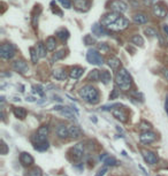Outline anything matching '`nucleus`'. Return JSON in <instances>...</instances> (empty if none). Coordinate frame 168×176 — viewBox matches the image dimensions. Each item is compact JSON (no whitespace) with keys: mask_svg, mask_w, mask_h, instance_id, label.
<instances>
[{"mask_svg":"<svg viewBox=\"0 0 168 176\" xmlns=\"http://www.w3.org/2000/svg\"><path fill=\"white\" fill-rule=\"evenodd\" d=\"M78 94H80L81 98H83L85 100L88 101L89 104H97L99 102V92L98 90L92 85H84L78 90Z\"/></svg>","mask_w":168,"mask_h":176,"instance_id":"1","label":"nucleus"},{"mask_svg":"<svg viewBox=\"0 0 168 176\" xmlns=\"http://www.w3.org/2000/svg\"><path fill=\"white\" fill-rule=\"evenodd\" d=\"M115 83L121 90L128 91L131 86V77L129 75V73L124 68H121L115 76Z\"/></svg>","mask_w":168,"mask_h":176,"instance_id":"2","label":"nucleus"},{"mask_svg":"<svg viewBox=\"0 0 168 176\" xmlns=\"http://www.w3.org/2000/svg\"><path fill=\"white\" fill-rule=\"evenodd\" d=\"M129 24H130L129 20H127V18H123V16L121 15L114 23H112L111 26H107L106 29H108V30H111V31H122L124 30V29H127L129 26Z\"/></svg>","mask_w":168,"mask_h":176,"instance_id":"3","label":"nucleus"},{"mask_svg":"<svg viewBox=\"0 0 168 176\" xmlns=\"http://www.w3.org/2000/svg\"><path fill=\"white\" fill-rule=\"evenodd\" d=\"M108 8L115 13H124L128 9V5L123 0H111L108 2Z\"/></svg>","mask_w":168,"mask_h":176,"instance_id":"4","label":"nucleus"},{"mask_svg":"<svg viewBox=\"0 0 168 176\" xmlns=\"http://www.w3.org/2000/svg\"><path fill=\"white\" fill-rule=\"evenodd\" d=\"M15 55V47L9 43H5L0 46V57L2 59L9 60Z\"/></svg>","mask_w":168,"mask_h":176,"instance_id":"5","label":"nucleus"},{"mask_svg":"<svg viewBox=\"0 0 168 176\" xmlns=\"http://www.w3.org/2000/svg\"><path fill=\"white\" fill-rule=\"evenodd\" d=\"M86 59L91 65H97V66H102L104 63V59L99 54V52H97L96 50H89L86 53Z\"/></svg>","mask_w":168,"mask_h":176,"instance_id":"6","label":"nucleus"},{"mask_svg":"<svg viewBox=\"0 0 168 176\" xmlns=\"http://www.w3.org/2000/svg\"><path fill=\"white\" fill-rule=\"evenodd\" d=\"M121 16V14L120 13H115V12H110V13L105 14L104 16L102 18V20H100V24L102 26H104L105 28H107V26H110L112 24V23H114L118 18Z\"/></svg>","mask_w":168,"mask_h":176,"instance_id":"7","label":"nucleus"},{"mask_svg":"<svg viewBox=\"0 0 168 176\" xmlns=\"http://www.w3.org/2000/svg\"><path fill=\"white\" fill-rule=\"evenodd\" d=\"M84 155V144L83 143H77L73 149H71V157L75 161H78L83 158Z\"/></svg>","mask_w":168,"mask_h":176,"instance_id":"8","label":"nucleus"},{"mask_svg":"<svg viewBox=\"0 0 168 176\" xmlns=\"http://www.w3.org/2000/svg\"><path fill=\"white\" fill-rule=\"evenodd\" d=\"M167 6L162 2V1H159L153 6V14L158 18H165L167 15Z\"/></svg>","mask_w":168,"mask_h":176,"instance_id":"9","label":"nucleus"},{"mask_svg":"<svg viewBox=\"0 0 168 176\" xmlns=\"http://www.w3.org/2000/svg\"><path fill=\"white\" fill-rule=\"evenodd\" d=\"M155 139H157V135L152 131H144L142 132L139 136V141L143 144H151V143L155 142Z\"/></svg>","mask_w":168,"mask_h":176,"instance_id":"10","label":"nucleus"},{"mask_svg":"<svg viewBox=\"0 0 168 176\" xmlns=\"http://www.w3.org/2000/svg\"><path fill=\"white\" fill-rule=\"evenodd\" d=\"M34 158H32V155L30 153H28V152H22V153L20 154V162L22 165L23 167H30L34 165Z\"/></svg>","mask_w":168,"mask_h":176,"instance_id":"11","label":"nucleus"},{"mask_svg":"<svg viewBox=\"0 0 168 176\" xmlns=\"http://www.w3.org/2000/svg\"><path fill=\"white\" fill-rule=\"evenodd\" d=\"M142 153H143L144 160H145L147 163H150V165H155V163H157V161H158V157H157V154H155L154 152L142 150Z\"/></svg>","mask_w":168,"mask_h":176,"instance_id":"12","label":"nucleus"},{"mask_svg":"<svg viewBox=\"0 0 168 176\" xmlns=\"http://www.w3.org/2000/svg\"><path fill=\"white\" fill-rule=\"evenodd\" d=\"M74 7L78 12H88L90 9V2L88 0H73Z\"/></svg>","mask_w":168,"mask_h":176,"instance_id":"13","label":"nucleus"},{"mask_svg":"<svg viewBox=\"0 0 168 176\" xmlns=\"http://www.w3.org/2000/svg\"><path fill=\"white\" fill-rule=\"evenodd\" d=\"M112 114L114 116L116 120H119L121 122H127V120H128V116L127 114L124 113L123 110H121V108H115V110H112Z\"/></svg>","mask_w":168,"mask_h":176,"instance_id":"14","label":"nucleus"},{"mask_svg":"<svg viewBox=\"0 0 168 176\" xmlns=\"http://www.w3.org/2000/svg\"><path fill=\"white\" fill-rule=\"evenodd\" d=\"M13 68L16 71H20L23 74L28 70V65L24 60H16V61L13 62Z\"/></svg>","mask_w":168,"mask_h":176,"instance_id":"15","label":"nucleus"},{"mask_svg":"<svg viewBox=\"0 0 168 176\" xmlns=\"http://www.w3.org/2000/svg\"><path fill=\"white\" fill-rule=\"evenodd\" d=\"M92 34L96 36H105L107 35L108 32H107V30L105 29L104 26L99 24V23H94L92 26Z\"/></svg>","mask_w":168,"mask_h":176,"instance_id":"16","label":"nucleus"},{"mask_svg":"<svg viewBox=\"0 0 168 176\" xmlns=\"http://www.w3.org/2000/svg\"><path fill=\"white\" fill-rule=\"evenodd\" d=\"M133 20L136 24H145V23H147V21H149V18H147V16H146V14H144V13L134 14Z\"/></svg>","mask_w":168,"mask_h":176,"instance_id":"17","label":"nucleus"},{"mask_svg":"<svg viewBox=\"0 0 168 176\" xmlns=\"http://www.w3.org/2000/svg\"><path fill=\"white\" fill-rule=\"evenodd\" d=\"M68 130H69V137L70 138H80L82 136V130L77 126H69L68 127Z\"/></svg>","mask_w":168,"mask_h":176,"instance_id":"18","label":"nucleus"},{"mask_svg":"<svg viewBox=\"0 0 168 176\" xmlns=\"http://www.w3.org/2000/svg\"><path fill=\"white\" fill-rule=\"evenodd\" d=\"M57 135L59 138H62L65 139L67 137L69 136V130H68V127L63 126V124H60L59 127L57 128Z\"/></svg>","mask_w":168,"mask_h":176,"instance_id":"19","label":"nucleus"},{"mask_svg":"<svg viewBox=\"0 0 168 176\" xmlns=\"http://www.w3.org/2000/svg\"><path fill=\"white\" fill-rule=\"evenodd\" d=\"M84 69L83 68H81V67H73L70 69V71H69V77H70L71 79H77L80 78L81 75L83 74Z\"/></svg>","mask_w":168,"mask_h":176,"instance_id":"20","label":"nucleus"},{"mask_svg":"<svg viewBox=\"0 0 168 176\" xmlns=\"http://www.w3.org/2000/svg\"><path fill=\"white\" fill-rule=\"evenodd\" d=\"M52 75L55 79L58 81H65L67 78V74L65 69H62V68H58V69H54L53 73H52Z\"/></svg>","mask_w":168,"mask_h":176,"instance_id":"21","label":"nucleus"},{"mask_svg":"<svg viewBox=\"0 0 168 176\" xmlns=\"http://www.w3.org/2000/svg\"><path fill=\"white\" fill-rule=\"evenodd\" d=\"M13 113H14V115L20 120L26 119V118H27V114H28L27 110L23 108V107H15L13 110Z\"/></svg>","mask_w":168,"mask_h":176,"instance_id":"22","label":"nucleus"},{"mask_svg":"<svg viewBox=\"0 0 168 176\" xmlns=\"http://www.w3.org/2000/svg\"><path fill=\"white\" fill-rule=\"evenodd\" d=\"M45 46H46V50L49 52H53L54 50H55V47H57V40H55V38L52 37V36L49 37L46 39V42H45Z\"/></svg>","mask_w":168,"mask_h":176,"instance_id":"23","label":"nucleus"},{"mask_svg":"<svg viewBox=\"0 0 168 176\" xmlns=\"http://www.w3.org/2000/svg\"><path fill=\"white\" fill-rule=\"evenodd\" d=\"M107 63H108V66L111 67L113 70H118V69L120 68V66H121V61H120L118 58H115V57L108 58Z\"/></svg>","mask_w":168,"mask_h":176,"instance_id":"24","label":"nucleus"},{"mask_svg":"<svg viewBox=\"0 0 168 176\" xmlns=\"http://www.w3.org/2000/svg\"><path fill=\"white\" fill-rule=\"evenodd\" d=\"M49 147H50V144L47 141L38 142V143H35V145H34V149L39 151V152H44V151H46Z\"/></svg>","mask_w":168,"mask_h":176,"instance_id":"25","label":"nucleus"},{"mask_svg":"<svg viewBox=\"0 0 168 176\" xmlns=\"http://www.w3.org/2000/svg\"><path fill=\"white\" fill-rule=\"evenodd\" d=\"M89 81H92V82H99L100 81V71L98 69H93L90 71V74L88 75Z\"/></svg>","mask_w":168,"mask_h":176,"instance_id":"26","label":"nucleus"},{"mask_svg":"<svg viewBox=\"0 0 168 176\" xmlns=\"http://www.w3.org/2000/svg\"><path fill=\"white\" fill-rule=\"evenodd\" d=\"M100 81L104 84H108L112 81V75L110 71L107 70H102L100 71Z\"/></svg>","mask_w":168,"mask_h":176,"instance_id":"27","label":"nucleus"},{"mask_svg":"<svg viewBox=\"0 0 168 176\" xmlns=\"http://www.w3.org/2000/svg\"><path fill=\"white\" fill-rule=\"evenodd\" d=\"M36 51L38 53L39 58H45L46 57V46L43 43H38L36 46Z\"/></svg>","mask_w":168,"mask_h":176,"instance_id":"28","label":"nucleus"},{"mask_svg":"<svg viewBox=\"0 0 168 176\" xmlns=\"http://www.w3.org/2000/svg\"><path fill=\"white\" fill-rule=\"evenodd\" d=\"M60 112V114L61 115H63L65 118H67V119H75V115H74V113L71 112L68 107H63L61 110H59Z\"/></svg>","mask_w":168,"mask_h":176,"instance_id":"29","label":"nucleus"},{"mask_svg":"<svg viewBox=\"0 0 168 176\" xmlns=\"http://www.w3.org/2000/svg\"><path fill=\"white\" fill-rule=\"evenodd\" d=\"M130 42L133 43V44L137 45V46H143L144 45V39H143V37L139 35H134L131 38H130Z\"/></svg>","mask_w":168,"mask_h":176,"instance_id":"30","label":"nucleus"},{"mask_svg":"<svg viewBox=\"0 0 168 176\" xmlns=\"http://www.w3.org/2000/svg\"><path fill=\"white\" fill-rule=\"evenodd\" d=\"M57 37L61 40H67L69 37V32L66 29H60V30L57 31Z\"/></svg>","mask_w":168,"mask_h":176,"instance_id":"31","label":"nucleus"},{"mask_svg":"<svg viewBox=\"0 0 168 176\" xmlns=\"http://www.w3.org/2000/svg\"><path fill=\"white\" fill-rule=\"evenodd\" d=\"M26 176H43V173H42V169H40V168L34 167L32 169H30V170L27 173Z\"/></svg>","mask_w":168,"mask_h":176,"instance_id":"32","label":"nucleus"},{"mask_svg":"<svg viewBox=\"0 0 168 176\" xmlns=\"http://www.w3.org/2000/svg\"><path fill=\"white\" fill-rule=\"evenodd\" d=\"M104 163H105L106 166H116L119 162H118V160H116L115 158H113V157H110V155H108V157L104 160Z\"/></svg>","mask_w":168,"mask_h":176,"instance_id":"33","label":"nucleus"},{"mask_svg":"<svg viewBox=\"0 0 168 176\" xmlns=\"http://www.w3.org/2000/svg\"><path fill=\"white\" fill-rule=\"evenodd\" d=\"M30 57H31V61L34 62V63H37L39 55H38V53H37L35 47H30Z\"/></svg>","mask_w":168,"mask_h":176,"instance_id":"34","label":"nucleus"},{"mask_svg":"<svg viewBox=\"0 0 168 176\" xmlns=\"http://www.w3.org/2000/svg\"><path fill=\"white\" fill-rule=\"evenodd\" d=\"M97 47H98V51L100 53H107L110 51V46H108V44H106V43H99Z\"/></svg>","mask_w":168,"mask_h":176,"instance_id":"35","label":"nucleus"},{"mask_svg":"<svg viewBox=\"0 0 168 176\" xmlns=\"http://www.w3.org/2000/svg\"><path fill=\"white\" fill-rule=\"evenodd\" d=\"M144 32H145L147 36H150V37H154V36H158V32H157V30L155 29H153V28H146L145 30H144Z\"/></svg>","mask_w":168,"mask_h":176,"instance_id":"36","label":"nucleus"},{"mask_svg":"<svg viewBox=\"0 0 168 176\" xmlns=\"http://www.w3.org/2000/svg\"><path fill=\"white\" fill-rule=\"evenodd\" d=\"M139 128H141L142 130H143V132H144V131H150L151 124H150V123H147L146 121H142L141 124H139Z\"/></svg>","mask_w":168,"mask_h":176,"instance_id":"37","label":"nucleus"},{"mask_svg":"<svg viewBox=\"0 0 168 176\" xmlns=\"http://www.w3.org/2000/svg\"><path fill=\"white\" fill-rule=\"evenodd\" d=\"M63 57H65V51H63V50H60V51H58L53 55V61H58V60L62 59Z\"/></svg>","mask_w":168,"mask_h":176,"instance_id":"38","label":"nucleus"},{"mask_svg":"<svg viewBox=\"0 0 168 176\" xmlns=\"http://www.w3.org/2000/svg\"><path fill=\"white\" fill-rule=\"evenodd\" d=\"M0 146H1V151H0V153L2 154V155H6V154L8 153V151H9L7 144H6L4 141H1V145H0Z\"/></svg>","mask_w":168,"mask_h":176,"instance_id":"39","label":"nucleus"},{"mask_svg":"<svg viewBox=\"0 0 168 176\" xmlns=\"http://www.w3.org/2000/svg\"><path fill=\"white\" fill-rule=\"evenodd\" d=\"M32 89H34V91H35L36 93H38V94H39L40 97H43V96L45 94L44 90H43V88H42L40 85H35Z\"/></svg>","mask_w":168,"mask_h":176,"instance_id":"40","label":"nucleus"},{"mask_svg":"<svg viewBox=\"0 0 168 176\" xmlns=\"http://www.w3.org/2000/svg\"><path fill=\"white\" fill-rule=\"evenodd\" d=\"M84 43L86 45H91V44H93L94 43V38H93L92 36H85L84 37Z\"/></svg>","mask_w":168,"mask_h":176,"instance_id":"41","label":"nucleus"},{"mask_svg":"<svg viewBox=\"0 0 168 176\" xmlns=\"http://www.w3.org/2000/svg\"><path fill=\"white\" fill-rule=\"evenodd\" d=\"M60 2H61V5L65 7V8L67 9H69L71 8V2H70V0H59Z\"/></svg>","mask_w":168,"mask_h":176,"instance_id":"42","label":"nucleus"},{"mask_svg":"<svg viewBox=\"0 0 168 176\" xmlns=\"http://www.w3.org/2000/svg\"><path fill=\"white\" fill-rule=\"evenodd\" d=\"M118 97H119V92H118V90H116V89H113V91H112L110 98H111V99H115V98H118Z\"/></svg>","mask_w":168,"mask_h":176,"instance_id":"43","label":"nucleus"},{"mask_svg":"<svg viewBox=\"0 0 168 176\" xmlns=\"http://www.w3.org/2000/svg\"><path fill=\"white\" fill-rule=\"evenodd\" d=\"M106 172H107V167H102V169L96 174V176H104L106 174Z\"/></svg>","mask_w":168,"mask_h":176,"instance_id":"44","label":"nucleus"},{"mask_svg":"<svg viewBox=\"0 0 168 176\" xmlns=\"http://www.w3.org/2000/svg\"><path fill=\"white\" fill-rule=\"evenodd\" d=\"M162 73H164V76L166 77V79L168 81V68H165V69H162Z\"/></svg>","mask_w":168,"mask_h":176,"instance_id":"45","label":"nucleus"},{"mask_svg":"<svg viewBox=\"0 0 168 176\" xmlns=\"http://www.w3.org/2000/svg\"><path fill=\"white\" fill-rule=\"evenodd\" d=\"M165 108H166V112L168 113V97L166 99V102H165Z\"/></svg>","mask_w":168,"mask_h":176,"instance_id":"46","label":"nucleus"},{"mask_svg":"<svg viewBox=\"0 0 168 176\" xmlns=\"http://www.w3.org/2000/svg\"><path fill=\"white\" fill-rule=\"evenodd\" d=\"M164 31L166 32V35L168 36V26H164Z\"/></svg>","mask_w":168,"mask_h":176,"instance_id":"47","label":"nucleus"},{"mask_svg":"<svg viewBox=\"0 0 168 176\" xmlns=\"http://www.w3.org/2000/svg\"><path fill=\"white\" fill-rule=\"evenodd\" d=\"M27 100H29V101H35V99L32 97H29V98H27Z\"/></svg>","mask_w":168,"mask_h":176,"instance_id":"48","label":"nucleus"},{"mask_svg":"<svg viewBox=\"0 0 168 176\" xmlns=\"http://www.w3.org/2000/svg\"><path fill=\"white\" fill-rule=\"evenodd\" d=\"M157 176H160V175H157Z\"/></svg>","mask_w":168,"mask_h":176,"instance_id":"49","label":"nucleus"}]
</instances>
